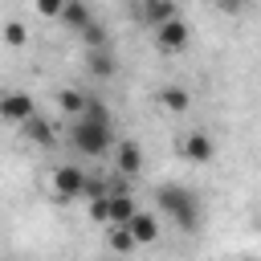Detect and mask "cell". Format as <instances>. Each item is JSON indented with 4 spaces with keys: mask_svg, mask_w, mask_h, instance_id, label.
<instances>
[{
    "mask_svg": "<svg viewBox=\"0 0 261 261\" xmlns=\"http://www.w3.org/2000/svg\"><path fill=\"white\" fill-rule=\"evenodd\" d=\"M69 139H73V147L82 151V155H90V159H102L106 151H110V126H98V122H86V118H77L73 126H69Z\"/></svg>",
    "mask_w": 261,
    "mask_h": 261,
    "instance_id": "2",
    "label": "cell"
},
{
    "mask_svg": "<svg viewBox=\"0 0 261 261\" xmlns=\"http://www.w3.org/2000/svg\"><path fill=\"white\" fill-rule=\"evenodd\" d=\"M212 4H216L220 12H228V16H237V12H245V4H249V0H212Z\"/></svg>",
    "mask_w": 261,
    "mask_h": 261,
    "instance_id": "23",
    "label": "cell"
},
{
    "mask_svg": "<svg viewBox=\"0 0 261 261\" xmlns=\"http://www.w3.org/2000/svg\"><path fill=\"white\" fill-rule=\"evenodd\" d=\"M155 98H159V106H163V110H171V114H184V110L192 106V94H188L184 86H163Z\"/></svg>",
    "mask_w": 261,
    "mask_h": 261,
    "instance_id": "11",
    "label": "cell"
},
{
    "mask_svg": "<svg viewBox=\"0 0 261 261\" xmlns=\"http://www.w3.org/2000/svg\"><path fill=\"white\" fill-rule=\"evenodd\" d=\"M179 151H184V159H188V163H212L216 143H212V135H208V130H188V135L179 139Z\"/></svg>",
    "mask_w": 261,
    "mask_h": 261,
    "instance_id": "6",
    "label": "cell"
},
{
    "mask_svg": "<svg viewBox=\"0 0 261 261\" xmlns=\"http://www.w3.org/2000/svg\"><path fill=\"white\" fill-rule=\"evenodd\" d=\"M114 167H118L122 175H139V171H143V147H139L135 139H122V143L114 147Z\"/></svg>",
    "mask_w": 261,
    "mask_h": 261,
    "instance_id": "7",
    "label": "cell"
},
{
    "mask_svg": "<svg viewBox=\"0 0 261 261\" xmlns=\"http://www.w3.org/2000/svg\"><path fill=\"white\" fill-rule=\"evenodd\" d=\"M57 106H61L65 114H77V118H82V110H86V94H82V90H61V94H57Z\"/></svg>",
    "mask_w": 261,
    "mask_h": 261,
    "instance_id": "17",
    "label": "cell"
},
{
    "mask_svg": "<svg viewBox=\"0 0 261 261\" xmlns=\"http://www.w3.org/2000/svg\"><path fill=\"white\" fill-rule=\"evenodd\" d=\"M155 204H159L184 232H200L204 208H200V196H196L192 188H184V184H163V188L155 192Z\"/></svg>",
    "mask_w": 261,
    "mask_h": 261,
    "instance_id": "1",
    "label": "cell"
},
{
    "mask_svg": "<svg viewBox=\"0 0 261 261\" xmlns=\"http://www.w3.org/2000/svg\"><path fill=\"white\" fill-rule=\"evenodd\" d=\"M135 212H139V204H135L130 192H114L110 196V224H130Z\"/></svg>",
    "mask_w": 261,
    "mask_h": 261,
    "instance_id": "12",
    "label": "cell"
},
{
    "mask_svg": "<svg viewBox=\"0 0 261 261\" xmlns=\"http://www.w3.org/2000/svg\"><path fill=\"white\" fill-rule=\"evenodd\" d=\"M106 241H110V249H114V253H135V249H139V241L130 237V228H126V224H110V237H106Z\"/></svg>",
    "mask_w": 261,
    "mask_h": 261,
    "instance_id": "15",
    "label": "cell"
},
{
    "mask_svg": "<svg viewBox=\"0 0 261 261\" xmlns=\"http://www.w3.org/2000/svg\"><path fill=\"white\" fill-rule=\"evenodd\" d=\"M69 33H86L90 24H94V16H90V4L86 0H65V8H61V16H57Z\"/></svg>",
    "mask_w": 261,
    "mask_h": 261,
    "instance_id": "9",
    "label": "cell"
},
{
    "mask_svg": "<svg viewBox=\"0 0 261 261\" xmlns=\"http://www.w3.org/2000/svg\"><path fill=\"white\" fill-rule=\"evenodd\" d=\"M0 33H4V41H8V45H12V49H20V45H24V41H29V29H24V24H20V20H8V24H4V29H0Z\"/></svg>",
    "mask_w": 261,
    "mask_h": 261,
    "instance_id": "18",
    "label": "cell"
},
{
    "mask_svg": "<svg viewBox=\"0 0 261 261\" xmlns=\"http://www.w3.org/2000/svg\"><path fill=\"white\" fill-rule=\"evenodd\" d=\"M171 16H179V12H175V0H143V20H147L151 29H159V24L171 20Z\"/></svg>",
    "mask_w": 261,
    "mask_h": 261,
    "instance_id": "13",
    "label": "cell"
},
{
    "mask_svg": "<svg viewBox=\"0 0 261 261\" xmlns=\"http://www.w3.org/2000/svg\"><path fill=\"white\" fill-rule=\"evenodd\" d=\"M20 135H24V139H33V143H41V147H53V143H57L53 122H49V118H41V114H33L29 122H20Z\"/></svg>",
    "mask_w": 261,
    "mask_h": 261,
    "instance_id": "10",
    "label": "cell"
},
{
    "mask_svg": "<svg viewBox=\"0 0 261 261\" xmlns=\"http://www.w3.org/2000/svg\"><path fill=\"white\" fill-rule=\"evenodd\" d=\"M82 41H86V49H106V29H102V24L94 20V24H90V29L82 33Z\"/></svg>",
    "mask_w": 261,
    "mask_h": 261,
    "instance_id": "20",
    "label": "cell"
},
{
    "mask_svg": "<svg viewBox=\"0 0 261 261\" xmlns=\"http://www.w3.org/2000/svg\"><path fill=\"white\" fill-rule=\"evenodd\" d=\"M53 192H57V200H77L86 192V171L73 167V163H61L53 171Z\"/></svg>",
    "mask_w": 261,
    "mask_h": 261,
    "instance_id": "5",
    "label": "cell"
},
{
    "mask_svg": "<svg viewBox=\"0 0 261 261\" xmlns=\"http://www.w3.org/2000/svg\"><path fill=\"white\" fill-rule=\"evenodd\" d=\"M61 8H65V0H37V12H41V16H53V20H57Z\"/></svg>",
    "mask_w": 261,
    "mask_h": 261,
    "instance_id": "22",
    "label": "cell"
},
{
    "mask_svg": "<svg viewBox=\"0 0 261 261\" xmlns=\"http://www.w3.org/2000/svg\"><path fill=\"white\" fill-rule=\"evenodd\" d=\"M86 69H90L94 77H110V73H114V57H110V49H90V53H86Z\"/></svg>",
    "mask_w": 261,
    "mask_h": 261,
    "instance_id": "14",
    "label": "cell"
},
{
    "mask_svg": "<svg viewBox=\"0 0 261 261\" xmlns=\"http://www.w3.org/2000/svg\"><path fill=\"white\" fill-rule=\"evenodd\" d=\"M110 192H114V188H110L102 175H86V192H82L86 200H98V196H110Z\"/></svg>",
    "mask_w": 261,
    "mask_h": 261,
    "instance_id": "19",
    "label": "cell"
},
{
    "mask_svg": "<svg viewBox=\"0 0 261 261\" xmlns=\"http://www.w3.org/2000/svg\"><path fill=\"white\" fill-rule=\"evenodd\" d=\"M33 114H37V102H33L24 90H4V94H0V118H8V122L20 126V122H29Z\"/></svg>",
    "mask_w": 261,
    "mask_h": 261,
    "instance_id": "4",
    "label": "cell"
},
{
    "mask_svg": "<svg viewBox=\"0 0 261 261\" xmlns=\"http://www.w3.org/2000/svg\"><path fill=\"white\" fill-rule=\"evenodd\" d=\"M126 228H130V237H135L139 245H155V241H159V216H155V212H143V208H139Z\"/></svg>",
    "mask_w": 261,
    "mask_h": 261,
    "instance_id": "8",
    "label": "cell"
},
{
    "mask_svg": "<svg viewBox=\"0 0 261 261\" xmlns=\"http://www.w3.org/2000/svg\"><path fill=\"white\" fill-rule=\"evenodd\" d=\"M241 261H253V257H241Z\"/></svg>",
    "mask_w": 261,
    "mask_h": 261,
    "instance_id": "24",
    "label": "cell"
},
{
    "mask_svg": "<svg viewBox=\"0 0 261 261\" xmlns=\"http://www.w3.org/2000/svg\"><path fill=\"white\" fill-rule=\"evenodd\" d=\"M86 122H98V126H110V106L102 98H86V110H82Z\"/></svg>",
    "mask_w": 261,
    "mask_h": 261,
    "instance_id": "16",
    "label": "cell"
},
{
    "mask_svg": "<svg viewBox=\"0 0 261 261\" xmlns=\"http://www.w3.org/2000/svg\"><path fill=\"white\" fill-rule=\"evenodd\" d=\"M90 220H98V224H110V196H98V200H90Z\"/></svg>",
    "mask_w": 261,
    "mask_h": 261,
    "instance_id": "21",
    "label": "cell"
},
{
    "mask_svg": "<svg viewBox=\"0 0 261 261\" xmlns=\"http://www.w3.org/2000/svg\"><path fill=\"white\" fill-rule=\"evenodd\" d=\"M188 41H192V33H188V24L179 16H171V20H163L155 29V49L159 53H179V49H188Z\"/></svg>",
    "mask_w": 261,
    "mask_h": 261,
    "instance_id": "3",
    "label": "cell"
}]
</instances>
